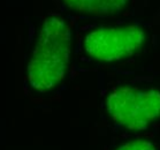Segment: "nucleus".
Instances as JSON below:
<instances>
[{
    "instance_id": "1",
    "label": "nucleus",
    "mask_w": 160,
    "mask_h": 150,
    "mask_svg": "<svg viewBox=\"0 0 160 150\" xmlns=\"http://www.w3.org/2000/svg\"><path fill=\"white\" fill-rule=\"evenodd\" d=\"M72 27L59 13L42 21L27 64L26 84L33 92L48 94L63 81L72 54Z\"/></svg>"
},
{
    "instance_id": "2",
    "label": "nucleus",
    "mask_w": 160,
    "mask_h": 150,
    "mask_svg": "<svg viewBox=\"0 0 160 150\" xmlns=\"http://www.w3.org/2000/svg\"><path fill=\"white\" fill-rule=\"evenodd\" d=\"M148 38L145 29L138 23L100 26L88 30L81 39V49L95 61H121L136 54Z\"/></svg>"
},
{
    "instance_id": "3",
    "label": "nucleus",
    "mask_w": 160,
    "mask_h": 150,
    "mask_svg": "<svg viewBox=\"0 0 160 150\" xmlns=\"http://www.w3.org/2000/svg\"><path fill=\"white\" fill-rule=\"evenodd\" d=\"M106 111L118 126L143 131L160 119V90L123 85L109 92Z\"/></svg>"
},
{
    "instance_id": "4",
    "label": "nucleus",
    "mask_w": 160,
    "mask_h": 150,
    "mask_svg": "<svg viewBox=\"0 0 160 150\" xmlns=\"http://www.w3.org/2000/svg\"><path fill=\"white\" fill-rule=\"evenodd\" d=\"M62 7L91 18H114L130 8L132 0H58Z\"/></svg>"
},
{
    "instance_id": "5",
    "label": "nucleus",
    "mask_w": 160,
    "mask_h": 150,
    "mask_svg": "<svg viewBox=\"0 0 160 150\" xmlns=\"http://www.w3.org/2000/svg\"><path fill=\"white\" fill-rule=\"evenodd\" d=\"M115 150H157L154 143L149 140H130L118 147Z\"/></svg>"
}]
</instances>
